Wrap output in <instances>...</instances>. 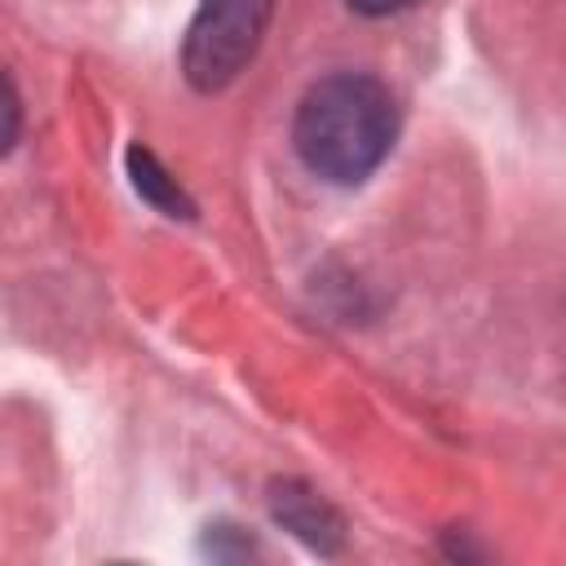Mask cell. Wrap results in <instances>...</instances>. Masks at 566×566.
Instances as JSON below:
<instances>
[{"label": "cell", "mask_w": 566, "mask_h": 566, "mask_svg": "<svg viewBox=\"0 0 566 566\" xmlns=\"http://www.w3.org/2000/svg\"><path fill=\"white\" fill-rule=\"evenodd\" d=\"M398 137V106L389 88L371 75H327L318 80L292 119V146L301 164L336 186H354L380 168Z\"/></svg>", "instance_id": "cell-1"}, {"label": "cell", "mask_w": 566, "mask_h": 566, "mask_svg": "<svg viewBox=\"0 0 566 566\" xmlns=\"http://www.w3.org/2000/svg\"><path fill=\"white\" fill-rule=\"evenodd\" d=\"M274 0H203L181 40V71L199 93L226 88L261 49Z\"/></svg>", "instance_id": "cell-2"}, {"label": "cell", "mask_w": 566, "mask_h": 566, "mask_svg": "<svg viewBox=\"0 0 566 566\" xmlns=\"http://www.w3.org/2000/svg\"><path fill=\"white\" fill-rule=\"evenodd\" d=\"M270 509H274V517H279L292 535H301L310 548H318V553H336V548H340L345 522H340V513H336L318 491H310V486H301V482H279L274 495H270Z\"/></svg>", "instance_id": "cell-3"}, {"label": "cell", "mask_w": 566, "mask_h": 566, "mask_svg": "<svg viewBox=\"0 0 566 566\" xmlns=\"http://www.w3.org/2000/svg\"><path fill=\"white\" fill-rule=\"evenodd\" d=\"M128 172H133L137 195L150 199L164 217H195V203L181 195L177 177H168V168H164L146 146H133V150H128Z\"/></svg>", "instance_id": "cell-4"}, {"label": "cell", "mask_w": 566, "mask_h": 566, "mask_svg": "<svg viewBox=\"0 0 566 566\" xmlns=\"http://www.w3.org/2000/svg\"><path fill=\"white\" fill-rule=\"evenodd\" d=\"M354 13H363V18H385V13H398V9H407V4H416V0H345Z\"/></svg>", "instance_id": "cell-5"}]
</instances>
